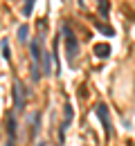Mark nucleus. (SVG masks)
<instances>
[{"label": "nucleus", "mask_w": 135, "mask_h": 146, "mask_svg": "<svg viewBox=\"0 0 135 146\" xmlns=\"http://www.w3.org/2000/svg\"><path fill=\"white\" fill-rule=\"evenodd\" d=\"M99 29H101L106 36H113V34H115V29H113V27H106V25H99Z\"/></svg>", "instance_id": "obj_13"}, {"label": "nucleus", "mask_w": 135, "mask_h": 146, "mask_svg": "<svg viewBox=\"0 0 135 146\" xmlns=\"http://www.w3.org/2000/svg\"><path fill=\"white\" fill-rule=\"evenodd\" d=\"M41 70H43V76H52V54L45 52V50H43V65H41Z\"/></svg>", "instance_id": "obj_7"}, {"label": "nucleus", "mask_w": 135, "mask_h": 146, "mask_svg": "<svg viewBox=\"0 0 135 146\" xmlns=\"http://www.w3.org/2000/svg\"><path fill=\"white\" fill-rule=\"evenodd\" d=\"M57 146H61V144H57Z\"/></svg>", "instance_id": "obj_14"}, {"label": "nucleus", "mask_w": 135, "mask_h": 146, "mask_svg": "<svg viewBox=\"0 0 135 146\" xmlns=\"http://www.w3.org/2000/svg\"><path fill=\"white\" fill-rule=\"evenodd\" d=\"M41 117H43V115H41L39 110L29 117V133H32V139H34V137L41 133Z\"/></svg>", "instance_id": "obj_6"}, {"label": "nucleus", "mask_w": 135, "mask_h": 146, "mask_svg": "<svg viewBox=\"0 0 135 146\" xmlns=\"http://www.w3.org/2000/svg\"><path fill=\"white\" fill-rule=\"evenodd\" d=\"M95 115L99 117V121H101V126H104V133H106V137H113V124H110L108 106H106V104H97V106H95Z\"/></svg>", "instance_id": "obj_4"}, {"label": "nucleus", "mask_w": 135, "mask_h": 146, "mask_svg": "<svg viewBox=\"0 0 135 146\" xmlns=\"http://www.w3.org/2000/svg\"><path fill=\"white\" fill-rule=\"evenodd\" d=\"M34 2H36V0H25V5H23V16H29V14H32Z\"/></svg>", "instance_id": "obj_11"}, {"label": "nucleus", "mask_w": 135, "mask_h": 146, "mask_svg": "<svg viewBox=\"0 0 135 146\" xmlns=\"http://www.w3.org/2000/svg\"><path fill=\"white\" fill-rule=\"evenodd\" d=\"M92 50H95V56H99V58H108L110 56V45L108 43H97Z\"/></svg>", "instance_id": "obj_8"}, {"label": "nucleus", "mask_w": 135, "mask_h": 146, "mask_svg": "<svg viewBox=\"0 0 135 146\" xmlns=\"http://www.w3.org/2000/svg\"><path fill=\"white\" fill-rule=\"evenodd\" d=\"M61 32H63V40H65V56H68V63L72 65V63L77 61L79 52H81V45H79V38L74 36V32L70 29V25H68V23H63V27H61Z\"/></svg>", "instance_id": "obj_1"}, {"label": "nucleus", "mask_w": 135, "mask_h": 146, "mask_svg": "<svg viewBox=\"0 0 135 146\" xmlns=\"http://www.w3.org/2000/svg\"><path fill=\"white\" fill-rule=\"evenodd\" d=\"M72 117H74V110H72L70 104H65V108H63V121H61V126H59V144H63L65 130H68V126L72 124Z\"/></svg>", "instance_id": "obj_5"}, {"label": "nucleus", "mask_w": 135, "mask_h": 146, "mask_svg": "<svg viewBox=\"0 0 135 146\" xmlns=\"http://www.w3.org/2000/svg\"><path fill=\"white\" fill-rule=\"evenodd\" d=\"M0 45H2V56H5V61H11V52H9V40H7V38H2V40H0Z\"/></svg>", "instance_id": "obj_10"}, {"label": "nucleus", "mask_w": 135, "mask_h": 146, "mask_svg": "<svg viewBox=\"0 0 135 146\" xmlns=\"http://www.w3.org/2000/svg\"><path fill=\"white\" fill-rule=\"evenodd\" d=\"M108 0H99V11H101V16H108Z\"/></svg>", "instance_id": "obj_12"}, {"label": "nucleus", "mask_w": 135, "mask_h": 146, "mask_svg": "<svg viewBox=\"0 0 135 146\" xmlns=\"http://www.w3.org/2000/svg\"><path fill=\"white\" fill-rule=\"evenodd\" d=\"M27 106V90L20 79H14V112H25Z\"/></svg>", "instance_id": "obj_2"}, {"label": "nucleus", "mask_w": 135, "mask_h": 146, "mask_svg": "<svg viewBox=\"0 0 135 146\" xmlns=\"http://www.w3.org/2000/svg\"><path fill=\"white\" fill-rule=\"evenodd\" d=\"M18 40L20 43H27V40H29V25H27V23H23L18 27Z\"/></svg>", "instance_id": "obj_9"}, {"label": "nucleus", "mask_w": 135, "mask_h": 146, "mask_svg": "<svg viewBox=\"0 0 135 146\" xmlns=\"http://www.w3.org/2000/svg\"><path fill=\"white\" fill-rule=\"evenodd\" d=\"M16 137H18V121H16V112L9 110L7 112V142L5 146H16Z\"/></svg>", "instance_id": "obj_3"}]
</instances>
